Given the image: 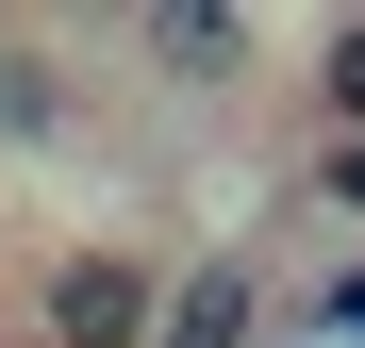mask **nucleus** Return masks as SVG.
<instances>
[{"instance_id":"f257e3e1","label":"nucleus","mask_w":365,"mask_h":348,"mask_svg":"<svg viewBox=\"0 0 365 348\" xmlns=\"http://www.w3.org/2000/svg\"><path fill=\"white\" fill-rule=\"evenodd\" d=\"M150 315H166V282L133 249H83L67 282H50V348H150Z\"/></svg>"},{"instance_id":"f03ea898","label":"nucleus","mask_w":365,"mask_h":348,"mask_svg":"<svg viewBox=\"0 0 365 348\" xmlns=\"http://www.w3.org/2000/svg\"><path fill=\"white\" fill-rule=\"evenodd\" d=\"M150 348H250V282H232V265H216V282H182V299L150 315Z\"/></svg>"},{"instance_id":"7ed1b4c3","label":"nucleus","mask_w":365,"mask_h":348,"mask_svg":"<svg viewBox=\"0 0 365 348\" xmlns=\"http://www.w3.org/2000/svg\"><path fill=\"white\" fill-rule=\"evenodd\" d=\"M316 83H332V133H349V149H365V17H349V33H332V67H316Z\"/></svg>"}]
</instances>
